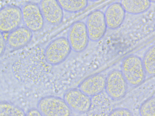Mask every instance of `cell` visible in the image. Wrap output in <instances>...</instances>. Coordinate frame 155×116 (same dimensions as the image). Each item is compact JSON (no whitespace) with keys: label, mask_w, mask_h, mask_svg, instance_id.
<instances>
[{"label":"cell","mask_w":155,"mask_h":116,"mask_svg":"<svg viewBox=\"0 0 155 116\" xmlns=\"http://www.w3.org/2000/svg\"><path fill=\"white\" fill-rule=\"evenodd\" d=\"M121 71L128 84L137 86L144 80L146 75L142 60L138 56L131 55L123 60Z\"/></svg>","instance_id":"1"},{"label":"cell","mask_w":155,"mask_h":116,"mask_svg":"<svg viewBox=\"0 0 155 116\" xmlns=\"http://www.w3.org/2000/svg\"><path fill=\"white\" fill-rule=\"evenodd\" d=\"M120 3L126 12L134 14L145 12L151 5L149 0H121Z\"/></svg>","instance_id":"14"},{"label":"cell","mask_w":155,"mask_h":116,"mask_svg":"<svg viewBox=\"0 0 155 116\" xmlns=\"http://www.w3.org/2000/svg\"><path fill=\"white\" fill-rule=\"evenodd\" d=\"M140 114L143 116H155V96L148 99L141 106Z\"/></svg>","instance_id":"18"},{"label":"cell","mask_w":155,"mask_h":116,"mask_svg":"<svg viewBox=\"0 0 155 116\" xmlns=\"http://www.w3.org/2000/svg\"><path fill=\"white\" fill-rule=\"evenodd\" d=\"M39 7L45 21L52 25L60 24L63 18V10L57 0H41Z\"/></svg>","instance_id":"10"},{"label":"cell","mask_w":155,"mask_h":116,"mask_svg":"<svg viewBox=\"0 0 155 116\" xmlns=\"http://www.w3.org/2000/svg\"><path fill=\"white\" fill-rule=\"evenodd\" d=\"M149 0L151 2H155V0Z\"/></svg>","instance_id":"22"},{"label":"cell","mask_w":155,"mask_h":116,"mask_svg":"<svg viewBox=\"0 0 155 116\" xmlns=\"http://www.w3.org/2000/svg\"><path fill=\"white\" fill-rule=\"evenodd\" d=\"M142 62L146 75H155V45L150 47L144 56Z\"/></svg>","instance_id":"16"},{"label":"cell","mask_w":155,"mask_h":116,"mask_svg":"<svg viewBox=\"0 0 155 116\" xmlns=\"http://www.w3.org/2000/svg\"><path fill=\"white\" fill-rule=\"evenodd\" d=\"M32 37V31L30 30L25 26L19 27L10 32L7 38V44L13 49H20L28 44Z\"/></svg>","instance_id":"13"},{"label":"cell","mask_w":155,"mask_h":116,"mask_svg":"<svg viewBox=\"0 0 155 116\" xmlns=\"http://www.w3.org/2000/svg\"><path fill=\"white\" fill-rule=\"evenodd\" d=\"M37 107L44 116H69L72 112L63 98L53 95L41 98Z\"/></svg>","instance_id":"2"},{"label":"cell","mask_w":155,"mask_h":116,"mask_svg":"<svg viewBox=\"0 0 155 116\" xmlns=\"http://www.w3.org/2000/svg\"><path fill=\"white\" fill-rule=\"evenodd\" d=\"M71 50L67 38L58 37L53 40L47 46L44 52L45 58L49 64L57 65L66 59Z\"/></svg>","instance_id":"3"},{"label":"cell","mask_w":155,"mask_h":116,"mask_svg":"<svg viewBox=\"0 0 155 116\" xmlns=\"http://www.w3.org/2000/svg\"><path fill=\"white\" fill-rule=\"evenodd\" d=\"M22 21L21 9L12 5L5 6L0 11L1 32H10L18 27Z\"/></svg>","instance_id":"8"},{"label":"cell","mask_w":155,"mask_h":116,"mask_svg":"<svg viewBox=\"0 0 155 116\" xmlns=\"http://www.w3.org/2000/svg\"><path fill=\"white\" fill-rule=\"evenodd\" d=\"M21 10L25 26L34 32L42 28L45 21L39 5L33 2H28L22 6Z\"/></svg>","instance_id":"7"},{"label":"cell","mask_w":155,"mask_h":116,"mask_svg":"<svg viewBox=\"0 0 155 116\" xmlns=\"http://www.w3.org/2000/svg\"><path fill=\"white\" fill-rule=\"evenodd\" d=\"M26 116H42L39 111L37 108H31L26 113Z\"/></svg>","instance_id":"21"},{"label":"cell","mask_w":155,"mask_h":116,"mask_svg":"<svg viewBox=\"0 0 155 116\" xmlns=\"http://www.w3.org/2000/svg\"><path fill=\"white\" fill-rule=\"evenodd\" d=\"M125 13L120 3L114 2L110 5L104 13L107 27L111 29L119 27L124 21Z\"/></svg>","instance_id":"12"},{"label":"cell","mask_w":155,"mask_h":116,"mask_svg":"<svg viewBox=\"0 0 155 116\" xmlns=\"http://www.w3.org/2000/svg\"><path fill=\"white\" fill-rule=\"evenodd\" d=\"M2 33L1 32L0 35V56H1L3 54L5 48L6 43Z\"/></svg>","instance_id":"20"},{"label":"cell","mask_w":155,"mask_h":116,"mask_svg":"<svg viewBox=\"0 0 155 116\" xmlns=\"http://www.w3.org/2000/svg\"><path fill=\"white\" fill-rule=\"evenodd\" d=\"M106 78L100 73L91 75L83 80L79 85L78 88L91 97L97 95L105 90Z\"/></svg>","instance_id":"11"},{"label":"cell","mask_w":155,"mask_h":116,"mask_svg":"<svg viewBox=\"0 0 155 116\" xmlns=\"http://www.w3.org/2000/svg\"><path fill=\"white\" fill-rule=\"evenodd\" d=\"M128 85L121 70L114 69L111 71L106 77L104 90L111 99L118 100L125 95Z\"/></svg>","instance_id":"4"},{"label":"cell","mask_w":155,"mask_h":116,"mask_svg":"<svg viewBox=\"0 0 155 116\" xmlns=\"http://www.w3.org/2000/svg\"><path fill=\"white\" fill-rule=\"evenodd\" d=\"M133 113L129 109L123 108L113 109L109 116H132Z\"/></svg>","instance_id":"19"},{"label":"cell","mask_w":155,"mask_h":116,"mask_svg":"<svg viewBox=\"0 0 155 116\" xmlns=\"http://www.w3.org/2000/svg\"><path fill=\"white\" fill-rule=\"evenodd\" d=\"M26 116V114L22 108L15 104L2 101L0 104V116Z\"/></svg>","instance_id":"17"},{"label":"cell","mask_w":155,"mask_h":116,"mask_svg":"<svg viewBox=\"0 0 155 116\" xmlns=\"http://www.w3.org/2000/svg\"><path fill=\"white\" fill-rule=\"evenodd\" d=\"M63 10L77 12L84 9L88 5L87 0H57Z\"/></svg>","instance_id":"15"},{"label":"cell","mask_w":155,"mask_h":116,"mask_svg":"<svg viewBox=\"0 0 155 116\" xmlns=\"http://www.w3.org/2000/svg\"><path fill=\"white\" fill-rule=\"evenodd\" d=\"M67 39L72 50L77 53L84 50L90 40L85 24L81 21L73 23L69 30Z\"/></svg>","instance_id":"6"},{"label":"cell","mask_w":155,"mask_h":116,"mask_svg":"<svg viewBox=\"0 0 155 116\" xmlns=\"http://www.w3.org/2000/svg\"><path fill=\"white\" fill-rule=\"evenodd\" d=\"M88 1H96L98 0H87Z\"/></svg>","instance_id":"23"},{"label":"cell","mask_w":155,"mask_h":116,"mask_svg":"<svg viewBox=\"0 0 155 116\" xmlns=\"http://www.w3.org/2000/svg\"><path fill=\"white\" fill-rule=\"evenodd\" d=\"M85 25L89 39L95 42L99 40L107 27L104 13L99 10L93 11L88 16Z\"/></svg>","instance_id":"9"},{"label":"cell","mask_w":155,"mask_h":116,"mask_svg":"<svg viewBox=\"0 0 155 116\" xmlns=\"http://www.w3.org/2000/svg\"><path fill=\"white\" fill-rule=\"evenodd\" d=\"M63 99L72 111L82 114L89 110L91 104V98L79 88H72L66 91Z\"/></svg>","instance_id":"5"}]
</instances>
